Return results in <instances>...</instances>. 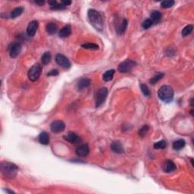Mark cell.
Returning a JSON list of instances; mask_svg holds the SVG:
<instances>
[{"label":"cell","instance_id":"6da1fadb","mask_svg":"<svg viewBox=\"0 0 194 194\" xmlns=\"http://www.w3.org/2000/svg\"><path fill=\"white\" fill-rule=\"evenodd\" d=\"M88 18L91 24L99 31L103 30V18L101 14L95 9H90L88 11Z\"/></svg>","mask_w":194,"mask_h":194},{"label":"cell","instance_id":"7a4b0ae2","mask_svg":"<svg viewBox=\"0 0 194 194\" xmlns=\"http://www.w3.org/2000/svg\"><path fill=\"white\" fill-rule=\"evenodd\" d=\"M1 171L3 176L8 179H12L17 175L18 171V167L14 163L8 162V161H2L0 165Z\"/></svg>","mask_w":194,"mask_h":194},{"label":"cell","instance_id":"3957f363","mask_svg":"<svg viewBox=\"0 0 194 194\" xmlns=\"http://www.w3.org/2000/svg\"><path fill=\"white\" fill-rule=\"evenodd\" d=\"M158 95L161 101L166 103H171L174 99V90L170 86H162L160 87L158 92Z\"/></svg>","mask_w":194,"mask_h":194},{"label":"cell","instance_id":"277c9868","mask_svg":"<svg viewBox=\"0 0 194 194\" xmlns=\"http://www.w3.org/2000/svg\"><path fill=\"white\" fill-rule=\"evenodd\" d=\"M42 73V66L39 63L33 64L28 71V77L30 81H37L40 78Z\"/></svg>","mask_w":194,"mask_h":194},{"label":"cell","instance_id":"5b68a950","mask_svg":"<svg viewBox=\"0 0 194 194\" xmlns=\"http://www.w3.org/2000/svg\"><path fill=\"white\" fill-rule=\"evenodd\" d=\"M137 65V63L131 59H126L118 65V71L121 73H128Z\"/></svg>","mask_w":194,"mask_h":194},{"label":"cell","instance_id":"8992f818","mask_svg":"<svg viewBox=\"0 0 194 194\" xmlns=\"http://www.w3.org/2000/svg\"><path fill=\"white\" fill-rule=\"evenodd\" d=\"M108 96V89L105 87L101 88L98 91L96 99V107H99L105 102Z\"/></svg>","mask_w":194,"mask_h":194},{"label":"cell","instance_id":"52a82bcc","mask_svg":"<svg viewBox=\"0 0 194 194\" xmlns=\"http://www.w3.org/2000/svg\"><path fill=\"white\" fill-rule=\"evenodd\" d=\"M55 62L59 66H62L64 68L68 69L71 68V64L69 59L62 54H57L55 56Z\"/></svg>","mask_w":194,"mask_h":194},{"label":"cell","instance_id":"ba28073f","mask_svg":"<svg viewBox=\"0 0 194 194\" xmlns=\"http://www.w3.org/2000/svg\"><path fill=\"white\" fill-rule=\"evenodd\" d=\"M21 45L18 42H15V43L11 44L8 48V51H9V55L11 58L15 59L17 58L20 55L21 52Z\"/></svg>","mask_w":194,"mask_h":194},{"label":"cell","instance_id":"9c48e42d","mask_svg":"<svg viewBox=\"0 0 194 194\" xmlns=\"http://www.w3.org/2000/svg\"><path fill=\"white\" fill-rule=\"evenodd\" d=\"M50 129L53 133H61L65 129V125L62 121H55L50 125Z\"/></svg>","mask_w":194,"mask_h":194},{"label":"cell","instance_id":"30bf717a","mask_svg":"<svg viewBox=\"0 0 194 194\" xmlns=\"http://www.w3.org/2000/svg\"><path fill=\"white\" fill-rule=\"evenodd\" d=\"M39 27V23L37 21H32L29 23L28 28H27V33L29 37H33L36 34L37 29Z\"/></svg>","mask_w":194,"mask_h":194},{"label":"cell","instance_id":"8fae6325","mask_svg":"<svg viewBox=\"0 0 194 194\" xmlns=\"http://www.w3.org/2000/svg\"><path fill=\"white\" fill-rule=\"evenodd\" d=\"M90 152L89 146L87 144H83L78 146L76 149V154L80 157H85L87 156Z\"/></svg>","mask_w":194,"mask_h":194},{"label":"cell","instance_id":"7c38bea8","mask_svg":"<svg viewBox=\"0 0 194 194\" xmlns=\"http://www.w3.org/2000/svg\"><path fill=\"white\" fill-rule=\"evenodd\" d=\"M64 138H65V140L68 141L69 143L72 144H77L81 143V137L74 132H69L67 134V136L64 137Z\"/></svg>","mask_w":194,"mask_h":194},{"label":"cell","instance_id":"4fadbf2b","mask_svg":"<svg viewBox=\"0 0 194 194\" xmlns=\"http://www.w3.org/2000/svg\"><path fill=\"white\" fill-rule=\"evenodd\" d=\"M163 171L166 173H171L176 170V165L171 160H167L163 164Z\"/></svg>","mask_w":194,"mask_h":194},{"label":"cell","instance_id":"5bb4252c","mask_svg":"<svg viewBox=\"0 0 194 194\" xmlns=\"http://www.w3.org/2000/svg\"><path fill=\"white\" fill-rule=\"evenodd\" d=\"M111 149L114 152L118 153V154H121V153L124 152V147L122 144L119 141H114L111 144Z\"/></svg>","mask_w":194,"mask_h":194},{"label":"cell","instance_id":"9a60e30c","mask_svg":"<svg viewBox=\"0 0 194 194\" xmlns=\"http://www.w3.org/2000/svg\"><path fill=\"white\" fill-rule=\"evenodd\" d=\"M71 28L69 24H68L59 30V36L61 38H65V37H69V36L71 35Z\"/></svg>","mask_w":194,"mask_h":194},{"label":"cell","instance_id":"2e32d148","mask_svg":"<svg viewBox=\"0 0 194 194\" xmlns=\"http://www.w3.org/2000/svg\"><path fill=\"white\" fill-rule=\"evenodd\" d=\"M161 18H162V15H161V13L160 12V11H152V13H151L150 18H149V19L152 21V24H154L159 23V22L161 21Z\"/></svg>","mask_w":194,"mask_h":194},{"label":"cell","instance_id":"e0dca14e","mask_svg":"<svg viewBox=\"0 0 194 194\" xmlns=\"http://www.w3.org/2000/svg\"><path fill=\"white\" fill-rule=\"evenodd\" d=\"M46 30L47 33L50 35L55 34L56 32L58 31V26L55 23L53 22H50V23L47 24L46 26Z\"/></svg>","mask_w":194,"mask_h":194},{"label":"cell","instance_id":"ac0fdd59","mask_svg":"<svg viewBox=\"0 0 194 194\" xmlns=\"http://www.w3.org/2000/svg\"><path fill=\"white\" fill-rule=\"evenodd\" d=\"M90 85V81L88 78H82L77 82V90H82Z\"/></svg>","mask_w":194,"mask_h":194},{"label":"cell","instance_id":"d6986e66","mask_svg":"<svg viewBox=\"0 0 194 194\" xmlns=\"http://www.w3.org/2000/svg\"><path fill=\"white\" fill-rule=\"evenodd\" d=\"M39 141L42 145H48L49 143V135L46 131H42L39 135Z\"/></svg>","mask_w":194,"mask_h":194},{"label":"cell","instance_id":"ffe728a7","mask_svg":"<svg viewBox=\"0 0 194 194\" xmlns=\"http://www.w3.org/2000/svg\"><path fill=\"white\" fill-rule=\"evenodd\" d=\"M185 145H186V143H185V141L182 139H178V140H176V141H174V142L173 149H174V150L179 151V150H180V149H183V148L185 146Z\"/></svg>","mask_w":194,"mask_h":194},{"label":"cell","instance_id":"44dd1931","mask_svg":"<svg viewBox=\"0 0 194 194\" xmlns=\"http://www.w3.org/2000/svg\"><path fill=\"white\" fill-rule=\"evenodd\" d=\"M127 20L124 18V19L122 20L121 24L119 25L118 30H117V32H118V34L121 35L123 34V33H125V32L126 31V29H127Z\"/></svg>","mask_w":194,"mask_h":194},{"label":"cell","instance_id":"7402d4cb","mask_svg":"<svg viewBox=\"0 0 194 194\" xmlns=\"http://www.w3.org/2000/svg\"><path fill=\"white\" fill-rule=\"evenodd\" d=\"M115 71L114 69H110L108 71H105L103 74V80L105 81H110L113 79L114 74H115Z\"/></svg>","mask_w":194,"mask_h":194},{"label":"cell","instance_id":"603a6c76","mask_svg":"<svg viewBox=\"0 0 194 194\" xmlns=\"http://www.w3.org/2000/svg\"><path fill=\"white\" fill-rule=\"evenodd\" d=\"M24 8L23 7H17L14 8L12 11H11V14H10V16H11V18H15L17 17L20 16L22 13L24 12Z\"/></svg>","mask_w":194,"mask_h":194},{"label":"cell","instance_id":"cb8c5ba5","mask_svg":"<svg viewBox=\"0 0 194 194\" xmlns=\"http://www.w3.org/2000/svg\"><path fill=\"white\" fill-rule=\"evenodd\" d=\"M51 59H52V55H51L50 52H46L42 54L41 57V62L44 65H46V64H48L50 62Z\"/></svg>","mask_w":194,"mask_h":194},{"label":"cell","instance_id":"d4e9b609","mask_svg":"<svg viewBox=\"0 0 194 194\" xmlns=\"http://www.w3.org/2000/svg\"><path fill=\"white\" fill-rule=\"evenodd\" d=\"M165 74H163V73L161 72H159V73H157V74H156L154 77H152V78L150 79V81H149V83H151L152 85H154L156 84V83L159 82V81H160V80L161 79V78L164 77Z\"/></svg>","mask_w":194,"mask_h":194},{"label":"cell","instance_id":"484cf974","mask_svg":"<svg viewBox=\"0 0 194 194\" xmlns=\"http://www.w3.org/2000/svg\"><path fill=\"white\" fill-rule=\"evenodd\" d=\"M193 25H187V26L185 27L182 30L181 32V35L182 37H187V36L190 35V33L193 32Z\"/></svg>","mask_w":194,"mask_h":194},{"label":"cell","instance_id":"4316f807","mask_svg":"<svg viewBox=\"0 0 194 194\" xmlns=\"http://www.w3.org/2000/svg\"><path fill=\"white\" fill-rule=\"evenodd\" d=\"M175 4L174 1L173 0H166V1H163L161 2V6L163 8H171Z\"/></svg>","mask_w":194,"mask_h":194},{"label":"cell","instance_id":"83f0119b","mask_svg":"<svg viewBox=\"0 0 194 194\" xmlns=\"http://www.w3.org/2000/svg\"><path fill=\"white\" fill-rule=\"evenodd\" d=\"M166 146H167V143L165 141L161 140V141H159V142L156 143L154 144V146H153V147H154L155 149H163L166 147Z\"/></svg>","mask_w":194,"mask_h":194},{"label":"cell","instance_id":"f1b7e54d","mask_svg":"<svg viewBox=\"0 0 194 194\" xmlns=\"http://www.w3.org/2000/svg\"><path fill=\"white\" fill-rule=\"evenodd\" d=\"M82 47L86 49H93V50H96L99 49L98 45L95 43H92V42H87V43L83 44Z\"/></svg>","mask_w":194,"mask_h":194},{"label":"cell","instance_id":"f546056e","mask_svg":"<svg viewBox=\"0 0 194 194\" xmlns=\"http://www.w3.org/2000/svg\"><path fill=\"white\" fill-rule=\"evenodd\" d=\"M140 89H141V91H142V93H143L144 96H149V95H150V92H149V87H148L147 85L145 84V83H141Z\"/></svg>","mask_w":194,"mask_h":194},{"label":"cell","instance_id":"4dcf8cb0","mask_svg":"<svg viewBox=\"0 0 194 194\" xmlns=\"http://www.w3.org/2000/svg\"><path fill=\"white\" fill-rule=\"evenodd\" d=\"M148 130H149V126L148 125H143L139 130V137H144L147 134Z\"/></svg>","mask_w":194,"mask_h":194},{"label":"cell","instance_id":"1f68e13d","mask_svg":"<svg viewBox=\"0 0 194 194\" xmlns=\"http://www.w3.org/2000/svg\"><path fill=\"white\" fill-rule=\"evenodd\" d=\"M152 24H153L152 21H151L149 18H148V19H146V21H143V24H142V27H143V28L146 30V29H149V28H150Z\"/></svg>","mask_w":194,"mask_h":194},{"label":"cell","instance_id":"d6a6232c","mask_svg":"<svg viewBox=\"0 0 194 194\" xmlns=\"http://www.w3.org/2000/svg\"><path fill=\"white\" fill-rule=\"evenodd\" d=\"M67 7H65L64 6H63V5L61 3V4H59V3H56V4L54 5V6H51L50 8L52 10H64L65 9V8Z\"/></svg>","mask_w":194,"mask_h":194},{"label":"cell","instance_id":"836d02e7","mask_svg":"<svg viewBox=\"0 0 194 194\" xmlns=\"http://www.w3.org/2000/svg\"><path fill=\"white\" fill-rule=\"evenodd\" d=\"M59 72L58 70L53 69V70H52V71H49L48 74H47V76H57V75H59Z\"/></svg>","mask_w":194,"mask_h":194},{"label":"cell","instance_id":"e575fe53","mask_svg":"<svg viewBox=\"0 0 194 194\" xmlns=\"http://www.w3.org/2000/svg\"><path fill=\"white\" fill-rule=\"evenodd\" d=\"M61 3H62L63 6L67 7V6H68L69 5L71 4V1H64V0H63V1L61 2Z\"/></svg>","mask_w":194,"mask_h":194},{"label":"cell","instance_id":"d590c367","mask_svg":"<svg viewBox=\"0 0 194 194\" xmlns=\"http://www.w3.org/2000/svg\"><path fill=\"white\" fill-rule=\"evenodd\" d=\"M35 3H36V4L39 5V6H42V5H43L44 3H45V2L42 1V0H41V1H36Z\"/></svg>","mask_w":194,"mask_h":194}]
</instances>
